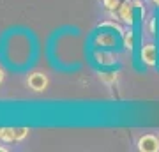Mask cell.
Listing matches in <instances>:
<instances>
[{
	"mask_svg": "<svg viewBox=\"0 0 159 152\" xmlns=\"http://www.w3.org/2000/svg\"><path fill=\"white\" fill-rule=\"evenodd\" d=\"M138 150L142 152H157L159 150V138L154 135H143L138 140Z\"/></svg>",
	"mask_w": 159,
	"mask_h": 152,
	"instance_id": "2",
	"label": "cell"
},
{
	"mask_svg": "<svg viewBox=\"0 0 159 152\" xmlns=\"http://www.w3.org/2000/svg\"><path fill=\"white\" fill-rule=\"evenodd\" d=\"M119 18L122 20L124 23L131 25V23H134V6H133V0H125L124 4H120L119 7Z\"/></svg>",
	"mask_w": 159,
	"mask_h": 152,
	"instance_id": "3",
	"label": "cell"
},
{
	"mask_svg": "<svg viewBox=\"0 0 159 152\" xmlns=\"http://www.w3.org/2000/svg\"><path fill=\"white\" fill-rule=\"evenodd\" d=\"M0 152H7V147H0Z\"/></svg>",
	"mask_w": 159,
	"mask_h": 152,
	"instance_id": "15",
	"label": "cell"
},
{
	"mask_svg": "<svg viewBox=\"0 0 159 152\" xmlns=\"http://www.w3.org/2000/svg\"><path fill=\"white\" fill-rule=\"evenodd\" d=\"M94 58H96L97 64H102V66H110V64L115 62V57L111 55V53H108V51L96 50V51H94Z\"/></svg>",
	"mask_w": 159,
	"mask_h": 152,
	"instance_id": "6",
	"label": "cell"
},
{
	"mask_svg": "<svg viewBox=\"0 0 159 152\" xmlns=\"http://www.w3.org/2000/svg\"><path fill=\"white\" fill-rule=\"evenodd\" d=\"M101 27H102V28H104V27H110V28H113V30H117L119 34H124V28L120 27L119 23H115V21H104Z\"/></svg>",
	"mask_w": 159,
	"mask_h": 152,
	"instance_id": "11",
	"label": "cell"
},
{
	"mask_svg": "<svg viewBox=\"0 0 159 152\" xmlns=\"http://www.w3.org/2000/svg\"><path fill=\"white\" fill-rule=\"evenodd\" d=\"M99 78H101V81H104V83H113L115 80H117V74L115 73H101Z\"/></svg>",
	"mask_w": 159,
	"mask_h": 152,
	"instance_id": "10",
	"label": "cell"
},
{
	"mask_svg": "<svg viewBox=\"0 0 159 152\" xmlns=\"http://www.w3.org/2000/svg\"><path fill=\"white\" fill-rule=\"evenodd\" d=\"M124 46L127 50L134 48V35H133V32H124Z\"/></svg>",
	"mask_w": 159,
	"mask_h": 152,
	"instance_id": "9",
	"label": "cell"
},
{
	"mask_svg": "<svg viewBox=\"0 0 159 152\" xmlns=\"http://www.w3.org/2000/svg\"><path fill=\"white\" fill-rule=\"evenodd\" d=\"M27 85H29V89H32L34 92H44L48 89V85H50V80L46 76L44 73H32L29 74V78H27Z\"/></svg>",
	"mask_w": 159,
	"mask_h": 152,
	"instance_id": "1",
	"label": "cell"
},
{
	"mask_svg": "<svg viewBox=\"0 0 159 152\" xmlns=\"http://www.w3.org/2000/svg\"><path fill=\"white\" fill-rule=\"evenodd\" d=\"M102 6L106 7V11L115 12V11H119V7H120V0H102Z\"/></svg>",
	"mask_w": 159,
	"mask_h": 152,
	"instance_id": "7",
	"label": "cell"
},
{
	"mask_svg": "<svg viewBox=\"0 0 159 152\" xmlns=\"http://www.w3.org/2000/svg\"><path fill=\"white\" fill-rule=\"evenodd\" d=\"M4 78H6V73H4V69L0 67V85H2V81H4Z\"/></svg>",
	"mask_w": 159,
	"mask_h": 152,
	"instance_id": "14",
	"label": "cell"
},
{
	"mask_svg": "<svg viewBox=\"0 0 159 152\" xmlns=\"http://www.w3.org/2000/svg\"><path fill=\"white\" fill-rule=\"evenodd\" d=\"M133 6H134V9H138V11H145V9H143V4L142 2H140V0H133Z\"/></svg>",
	"mask_w": 159,
	"mask_h": 152,
	"instance_id": "12",
	"label": "cell"
},
{
	"mask_svg": "<svg viewBox=\"0 0 159 152\" xmlns=\"http://www.w3.org/2000/svg\"><path fill=\"white\" fill-rule=\"evenodd\" d=\"M148 30H150V34H156V28H154V21L148 23Z\"/></svg>",
	"mask_w": 159,
	"mask_h": 152,
	"instance_id": "13",
	"label": "cell"
},
{
	"mask_svg": "<svg viewBox=\"0 0 159 152\" xmlns=\"http://www.w3.org/2000/svg\"><path fill=\"white\" fill-rule=\"evenodd\" d=\"M140 57H142L143 64H147V66H156L157 62V51H156V46L154 44H145L140 51Z\"/></svg>",
	"mask_w": 159,
	"mask_h": 152,
	"instance_id": "4",
	"label": "cell"
},
{
	"mask_svg": "<svg viewBox=\"0 0 159 152\" xmlns=\"http://www.w3.org/2000/svg\"><path fill=\"white\" fill-rule=\"evenodd\" d=\"M154 4H156V6H159V0H152Z\"/></svg>",
	"mask_w": 159,
	"mask_h": 152,
	"instance_id": "16",
	"label": "cell"
},
{
	"mask_svg": "<svg viewBox=\"0 0 159 152\" xmlns=\"http://www.w3.org/2000/svg\"><path fill=\"white\" fill-rule=\"evenodd\" d=\"M94 44L96 46H113L115 44V35L111 32H99L94 37Z\"/></svg>",
	"mask_w": 159,
	"mask_h": 152,
	"instance_id": "5",
	"label": "cell"
},
{
	"mask_svg": "<svg viewBox=\"0 0 159 152\" xmlns=\"http://www.w3.org/2000/svg\"><path fill=\"white\" fill-rule=\"evenodd\" d=\"M29 133H30L29 127H14V138H16V141L25 140L29 136Z\"/></svg>",
	"mask_w": 159,
	"mask_h": 152,
	"instance_id": "8",
	"label": "cell"
}]
</instances>
